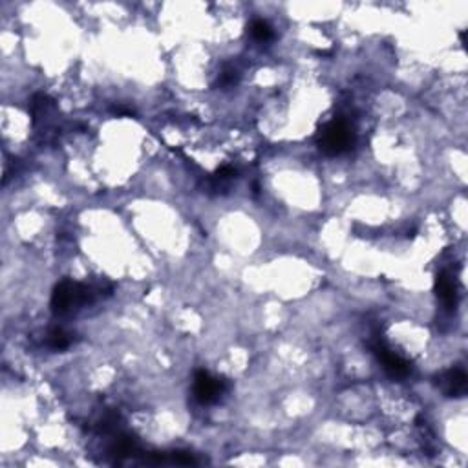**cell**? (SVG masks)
Here are the masks:
<instances>
[{
	"label": "cell",
	"instance_id": "obj_1",
	"mask_svg": "<svg viewBox=\"0 0 468 468\" xmlns=\"http://www.w3.org/2000/svg\"><path fill=\"white\" fill-rule=\"evenodd\" d=\"M93 292L86 285L79 282L63 280L61 284L55 285L54 295H51V311L55 315H66L73 311L79 305L92 302Z\"/></svg>",
	"mask_w": 468,
	"mask_h": 468
},
{
	"label": "cell",
	"instance_id": "obj_2",
	"mask_svg": "<svg viewBox=\"0 0 468 468\" xmlns=\"http://www.w3.org/2000/svg\"><path fill=\"white\" fill-rule=\"evenodd\" d=\"M353 145V130L344 119H335L322 130L318 146L327 156H339L350 151Z\"/></svg>",
	"mask_w": 468,
	"mask_h": 468
},
{
	"label": "cell",
	"instance_id": "obj_3",
	"mask_svg": "<svg viewBox=\"0 0 468 468\" xmlns=\"http://www.w3.org/2000/svg\"><path fill=\"white\" fill-rule=\"evenodd\" d=\"M227 390V382L220 377L210 375L209 372L200 370L194 375V397L201 405H214L220 401Z\"/></svg>",
	"mask_w": 468,
	"mask_h": 468
},
{
	"label": "cell",
	"instance_id": "obj_4",
	"mask_svg": "<svg viewBox=\"0 0 468 468\" xmlns=\"http://www.w3.org/2000/svg\"><path fill=\"white\" fill-rule=\"evenodd\" d=\"M372 350L377 355V359L382 362V366H385V370L388 372V375L395 377V379H402V377H406L410 373L408 360L399 357L397 353H393L380 337H377L375 342L372 344Z\"/></svg>",
	"mask_w": 468,
	"mask_h": 468
},
{
	"label": "cell",
	"instance_id": "obj_5",
	"mask_svg": "<svg viewBox=\"0 0 468 468\" xmlns=\"http://www.w3.org/2000/svg\"><path fill=\"white\" fill-rule=\"evenodd\" d=\"M437 385L448 397H463L467 393V373L461 368L448 370L447 373L439 377Z\"/></svg>",
	"mask_w": 468,
	"mask_h": 468
},
{
	"label": "cell",
	"instance_id": "obj_6",
	"mask_svg": "<svg viewBox=\"0 0 468 468\" xmlns=\"http://www.w3.org/2000/svg\"><path fill=\"white\" fill-rule=\"evenodd\" d=\"M435 291H437L439 300L443 302L447 310H456L457 305V285L452 280V276L447 273H441L435 280Z\"/></svg>",
	"mask_w": 468,
	"mask_h": 468
},
{
	"label": "cell",
	"instance_id": "obj_7",
	"mask_svg": "<svg viewBox=\"0 0 468 468\" xmlns=\"http://www.w3.org/2000/svg\"><path fill=\"white\" fill-rule=\"evenodd\" d=\"M71 342H73L71 335L64 330H54L48 335V346L51 350H66V347L71 346Z\"/></svg>",
	"mask_w": 468,
	"mask_h": 468
},
{
	"label": "cell",
	"instance_id": "obj_8",
	"mask_svg": "<svg viewBox=\"0 0 468 468\" xmlns=\"http://www.w3.org/2000/svg\"><path fill=\"white\" fill-rule=\"evenodd\" d=\"M251 35L258 42H268L275 37V34H273V28L269 26V22L262 21V19H258V21H255L251 24Z\"/></svg>",
	"mask_w": 468,
	"mask_h": 468
},
{
	"label": "cell",
	"instance_id": "obj_9",
	"mask_svg": "<svg viewBox=\"0 0 468 468\" xmlns=\"http://www.w3.org/2000/svg\"><path fill=\"white\" fill-rule=\"evenodd\" d=\"M171 463L176 464H196L193 454H187V452H174L171 456Z\"/></svg>",
	"mask_w": 468,
	"mask_h": 468
},
{
	"label": "cell",
	"instance_id": "obj_10",
	"mask_svg": "<svg viewBox=\"0 0 468 468\" xmlns=\"http://www.w3.org/2000/svg\"><path fill=\"white\" fill-rule=\"evenodd\" d=\"M236 79H238V76H236V70H233V68H227L222 76H220V81H218V83L222 84V86H230V84L236 83Z\"/></svg>",
	"mask_w": 468,
	"mask_h": 468
}]
</instances>
